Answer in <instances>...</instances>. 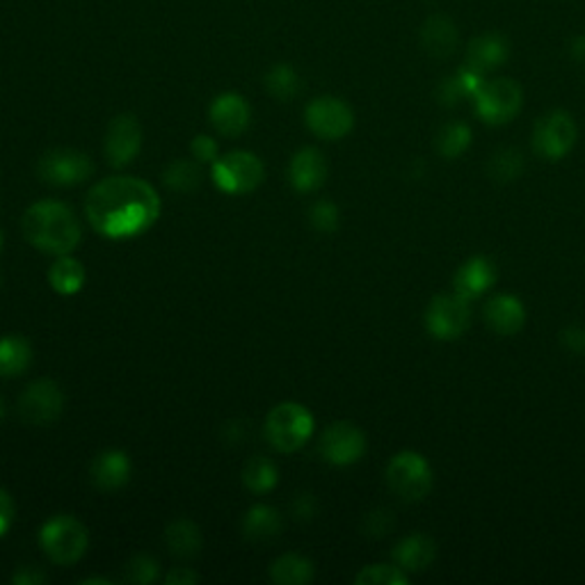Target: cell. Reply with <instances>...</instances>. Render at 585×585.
<instances>
[{"label":"cell","instance_id":"cell-38","mask_svg":"<svg viewBox=\"0 0 585 585\" xmlns=\"http://www.w3.org/2000/svg\"><path fill=\"white\" fill-rule=\"evenodd\" d=\"M562 343H565L568 351L572 353H585V328L570 325V328L562 330Z\"/></svg>","mask_w":585,"mask_h":585},{"label":"cell","instance_id":"cell-12","mask_svg":"<svg viewBox=\"0 0 585 585\" xmlns=\"http://www.w3.org/2000/svg\"><path fill=\"white\" fill-rule=\"evenodd\" d=\"M64 407V396L53 380L33 382L18 398V415L30 425L53 423Z\"/></svg>","mask_w":585,"mask_h":585},{"label":"cell","instance_id":"cell-19","mask_svg":"<svg viewBox=\"0 0 585 585\" xmlns=\"http://www.w3.org/2000/svg\"><path fill=\"white\" fill-rule=\"evenodd\" d=\"M289 179L295 190L314 192L328 179V161H325L318 149H302L291 161Z\"/></svg>","mask_w":585,"mask_h":585},{"label":"cell","instance_id":"cell-37","mask_svg":"<svg viewBox=\"0 0 585 585\" xmlns=\"http://www.w3.org/2000/svg\"><path fill=\"white\" fill-rule=\"evenodd\" d=\"M392 524H394V519L392 514H389V510H373L366 519V531L371 535H384L389 533V529H392Z\"/></svg>","mask_w":585,"mask_h":585},{"label":"cell","instance_id":"cell-6","mask_svg":"<svg viewBox=\"0 0 585 585\" xmlns=\"http://www.w3.org/2000/svg\"><path fill=\"white\" fill-rule=\"evenodd\" d=\"M386 483L403 501H421L432 487V471L423 455L403 450L386 467Z\"/></svg>","mask_w":585,"mask_h":585},{"label":"cell","instance_id":"cell-36","mask_svg":"<svg viewBox=\"0 0 585 585\" xmlns=\"http://www.w3.org/2000/svg\"><path fill=\"white\" fill-rule=\"evenodd\" d=\"M190 149H192V156L198 158L200 163H213L215 156H218V144H215V140L208 136L194 138Z\"/></svg>","mask_w":585,"mask_h":585},{"label":"cell","instance_id":"cell-11","mask_svg":"<svg viewBox=\"0 0 585 585\" xmlns=\"http://www.w3.org/2000/svg\"><path fill=\"white\" fill-rule=\"evenodd\" d=\"M37 171L41 181L51 186H78L88 181L94 171L92 161L74 149H53L41 156Z\"/></svg>","mask_w":585,"mask_h":585},{"label":"cell","instance_id":"cell-8","mask_svg":"<svg viewBox=\"0 0 585 585\" xmlns=\"http://www.w3.org/2000/svg\"><path fill=\"white\" fill-rule=\"evenodd\" d=\"M471 322V305L469 300L453 293V295H437L430 302V307L425 311V325L428 332L442 339V341H453L467 332Z\"/></svg>","mask_w":585,"mask_h":585},{"label":"cell","instance_id":"cell-25","mask_svg":"<svg viewBox=\"0 0 585 585\" xmlns=\"http://www.w3.org/2000/svg\"><path fill=\"white\" fill-rule=\"evenodd\" d=\"M33 359L30 343L21 336H3L0 339V376L14 378L28 368Z\"/></svg>","mask_w":585,"mask_h":585},{"label":"cell","instance_id":"cell-2","mask_svg":"<svg viewBox=\"0 0 585 585\" xmlns=\"http://www.w3.org/2000/svg\"><path fill=\"white\" fill-rule=\"evenodd\" d=\"M24 233L37 250L64 256L78 247L80 225L69 206L53 200L33 204L24 215Z\"/></svg>","mask_w":585,"mask_h":585},{"label":"cell","instance_id":"cell-28","mask_svg":"<svg viewBox=\"0 0 585 585\" xmlns=\"http://www.w3.org/2000/svg\"><path fill=\"white\" fill-rule=\"evenodd\" d=\"M471 138V128L465 122H450L440 128L435 144L444 158H458L469 149Z\"/></svg>","mask_w":585,"mask_h":585},{"label":"cell","instance_id":"cell-20","mask_svg":"<svg viewBox=\"0 0 585 585\" xmlns=\"http://www.w3.org/2000/svg\"><path fill=\"white\" fill-rule=\"evenodd\" d=\"M485 322L496 334L512 336L524 328L526 309L514 295H496L485 305Z\"/></svg>","mask_w":585,"mask_h":585},{"label":"cell","instance_id":"cell-21","mask_svg":"<svg viewBox=\"0 0 585 585\" xmlns=\"http://www.w3.org/2000/svg\"><path fill=\"white\" fill-rule=\"evenodd\" d=\"M458 28H455L453 21L444 14L430 16L423 28H421V44L432 58H448L458 49Z\"/></svg>","mask_w":585,"mask_h":585},{"label":"cell","instance_id":"cell-9","mask_svg":"<svg viewBox=\"0 0 585 585\" xmlns=\"http://www.w3.org/2000/svg\"><path fill=\"white\" fill-rule=\"evenodd\" d=\"M305 122L314 136L322 140H339L353 131L355 113L348 103L336 97H320L307 105Z\"/></svg>","mask_w":585,"mask_h":585},{"label":"cell","instance_id":"cell-44","mask_svg":"<svg viewBox=\"0 0 585 585\" xmlns=\"http://www.w3.org/2000/svg\"><path fill=\"white\" fill-rule=\"evenodd\" d=\"M82 583H111L107 578H85Z\"/></svg>","mask_w":585,"mask_h":585},{"label":"cell","instance_id":"cell-22","mask_svg":"<svg viewBox=\"0 0 585 585\" xmlns=\"http://www.w3.org/2000/svg\"><path fill=\"white\" fill-rule=\"evenodd\" d=\"M437 556V545L435 539H430L428 535H409L403 542H398V547L394 549L396 565L405 572H421L425 570L432 560Z\"/></svg>","mask_w":585,"mask_h":585},{"label":"cell","instance_id":"cell-39","mask_svg":"<svg viewBox=\"0 0 585 585\" xmlns=\"http://www.w3.org/2000/svg\"><path fill=\"white\" fill-rule=\"evenodd\" d=\"M14 519V504H12V496L0 489V535H5V531L10 529Z\"/></svg>","mask_w":585,"mask_h":585},{"label":"cell","instance_id":"cell-26","mask_svg":"<svg viewBox=\"0 0 585 585\" xmlns=\"http://www.w3.org/2000/svg\"><path fill=\"white\" fill-rule=\"evenodd\" d=\"M165 542L169 551L179 556V558H192L198 556L202 549V533L198 524L188 522V519H181V522H175L167 526L165 531Z\"/></svg>","mask_w":585,"mask_h":585},{"label":"cell","instance_id":"cell-15","mask_svg":"<svg viewBox=\"0 0 585 585\" xmlns=\"http://www.w3.org/2000/svg\"><path fill=\"white\" fill-rule=\"evenodd\" d=\"M208 117L222 136H241L250 124V103L236 92H225L211 103Z\"/></svg>","mask_w":585,"mask_h":585},{"label":"cell","instance_id":"cell-23","mask_svg":"<svg viewBox=\"0 0 585 585\" xmlns=\"http://www.w3.org/2000/svg\"><path fill=\"white\" fill-rule=\"evenodd\" d=\"M281 526H284V519L272 506H254L243 519L245 537L252 542L275 539L281 533Z\"/></svg>","mask_w":585,"mask_h":585},{"label":"cell","instance_id":"cell-46","mask_svg":"<svg viewBox=\"0 0 585 585\" xmlns=\"http://www.w3.org/2000/svg\"><path fill=\"white\" fill-rule=\"evenodd\" d=\"M0 247H3V233H0Z\"/></svg>","mask_w":585,"mask_h":585},{"label":"cell","instance_id":"cell-43","mask_svg":"<svg viewBox=\"0 0 585 585\" xmlns=\"http://www.w3.org/2000/svg\"><path fill=\"white\" fill-rule=\"evenodd\" d=\"M570 53L576 62L585 64V37H576L572 39V44H570Z\"/></svg>","mask_w":585,"mask_h":585},{"label":"cell","instance_id":"cell-16","mask_svg":"<svg viewBox=\"0 0 585 585\" xmlns=\"http://www.w3.org/2000/svg\"><path fill=\"white\" fill-rule=\"evenodd\" d=\"M496 281V268L485 256H471L453 277V289L469 302L489 291Z\"/></svg>","mask_w":585,"mask_h":585},{"label":"cell","instance_id":"cell-18","mask_svg":"<svg viewBox=\"0 0 585 585\" xmlns=\"http://www.w3.org/2000/svg\"><path fill=\"white\" fill-rule=\"evenodd\" d=\"M90 479L97 489H122L128 479H131V460H128V455L122 450H105L94 458L90 467Z\"/></svg>","mask_w":585,"mask_h":585},{"label":"cell","instance_id":"cell-29","mask_svg":"<svg viewBox=\"0 0 585 585\" xmlns=\"http://www.w3.org/2000/svg\"><path fill=\"white\" fill-rule=\"evenodd\" d=\"M264 82H266V90L279 101L295 99L302 88V80L291 64H275V67L266 74Z\"/></svg>","mask_w":585,"mask_h":585},{"label":"cell","instance_id":"cell-45","mask_svg":"<svg viewBox=\"0 0 585 585\" xmlns=\"http://www.w3.org/2000/svg\"><path fill=\"white\" fill-rule=\"evenodd\" d=\"M5 417V405H3V398H0V421H3Z\"/></svg>","mask_w":585,"mask_h":585},{"label":"cell","instance_id":"cell-13","mask_svg":"<svg viewBox=\"0 0 585 585\" xmlns=\"http://www.w3.org/2000/svg\"><path fill=\"white\" fill-rule=\"evenodd\" d=\"M364 450H366L364 432L348 421L332 423L320 437L322 458L336 467L355 465L357 460H361Z\"/></svg>","mask_w":585,"mask_h":585},{"label":"cell","instance_id":"cell-24","mask_svg":"<svg viewBox=\"0 0 585 585\" xmlns=\"http://www.w3.org/2000/svg\"><path fill=\"white\" fill-rule=\"evenodd\" d=\"M270 578L279 585H305L314 578V565L305 556L287 554L272 562Z\"/></svg>","mask_w":585,"mask_h":585},{"label":"cell","instance_id":"cell-41","mask_svg":"<svg viewBox=\"0 0 585 585\" xmlns=\"http://www.w3.org/2000/svg\"><path fill=\"white\" fill-rule=\"evenodd\" d=\"M198 581H200V576L194 574L192 570H188V568H177V570H171V572L167 574V578H165L167 585H192V583H198Z\"/></svg>","mask_w":585,"mask_h":585},{"label":"cell","instance_id":"cell-31","mask_svg":"<svg viewBox=\"0 0 585 585\" xmlns=\"http://www.w3.org/2000/svg\"><path fill=\"white\" fill-rule=\"evenodd\" d=\"M163 179H165L167 188H171V190L190 192L200 186L202 169L198 163H192V161H175V163L167 165Z\"/></svg>","mask_w":585,"mask_h":585},{"label":"cell","instance_id":"cell-10","mask_svg":"<svg viewBox=\"0 0 585 585\" xmlns=\"http://www.w3.org/2000/svg\"><path fill=\"white\" fill-rule=\"evenodd\" d=\"M576 142V124L565 111H554L539 117L533 131V149L542 158L558 161L568 156Z\"/></svg>","mask_w":585,"mask_h":585},{"label":"cell","instance_id":"cell-30","mask_svg":"<svg viewBox=\"0 0 585 585\" xmlns=\"http://www.w3.org/2000/svg\"><path fill=\"white\" fill-rule=\"evenodd\" d=\"M243 483L254 494L270 492L277 485V467L268 458L256 455L243 469Z\"/></svg>","mask_w":585,"mask_h":585},{"label":"cell","instance_id":"cell-35","mask_svg":"<svg viewBox=\"0 0 585 585\" xmlns=\"http://www.w3.org/2000/svg\"><path fill=\"white\" fill-rule=\"evenodd\" d=\"M158 576V562L154 558H149L144 554L136 556L131 562L126 565V578L131 583H151Z\"/></svg>","mask_w":585,"mask_h":585},{"label":"cell","instance_id":"cell-5","mask_svg":"<svg viewBox=\"0 0 585 585\" xmlns=\"http://www.w3.org/2000/svg\"><path fill=\"white\" fill-rule=\"evenodd\" d=\"M39 542L53 562L74 565L85 549H88V531H85L78 519L69 514H58L41 529Z\"/></svg>","mask_w":585,"mask_h":585},{"label":"cell","instance_id":"cell-3","mask_svg":"<svg viewBox=\"0 0 585 585\" xmlns=\"http://www.w3.org/2000/svg\"><path fill=\"white\" fill-rule=\"evenodd\" d=\"M266 435L277 450L293 453L314 435V417L297 403H281L266 419Z\"/></svg>","mask_w":585,"mask_h":585},{"label":"cell","instance_id":"cell-4","mask_svg":"<svg viewBox=\"0 0 585 585\" xmlns=\"http://www.w3.org/2000/svg\"><path fill=\"white\" fill-rule=\"evenodd\" d=\"M473 101L475 113H479L485 124L504 126L522 111L524 92L512 78H494L483 82V88L473 97Z\"/></svg>","mask_w":585,"mask_h":585},{"label":"cell","instance_id":"cell-17","mask_svg":"<svg viewBox=\"0 0 585 585\" xmlns=\"http://www.w3.org/2000/svg\"><path fill=\"white\" fill-rule=\"evenodd\" d=\"M510 58V44L504 35L498 33H483L467 49V64L483 74L504 67L506 60Z\"/></svg>","mask_w":585,"mask_h":585},{"label":"cell","instance_id":"cell-42","mask_svg":"<svg viewBox=\"0 0 585 585\" xmlns=\"http://www.w3.org/2000/svg\"><path fill=\"white\" fill-rule=\"evenodd\" d=\"M314 510H316V498L311 496V494H300L297 498H295V501H293V512H295V517H311L314 514Z\"/></svg>","mask_w":585,"mask_h":585},{"label":"cell","instance_id":"cell-1","mask_svg":"<svg viewBox=\"0 0 585 585\" xmlns=\"http://www.w3.org/2000/svg\"><path fill=\"white\" fill-rule=\"evenodd\" d=\"M90 225L107 238H131L158 220V192L136 177H111L97 183L85 202Z\"/></svg>","mask_w":585,"mask_h":585},{"label":"cell","instance_id":"cell-34","mask_svg":"<svg viewBox=\"0 0 585 585\" xmlns=\"http://www.w3.org/2000/svg\"><path fill=\"white\" fill-rule=\"evenodd\" d=\"M309 220H311V225H314L316 231L332 233V231H336V227H339V208H336V204L330 202V200L316 202L314 208L309 211Z\"/></svg>","mask_w":585,"mask_h":585},{"label":"cell","instance_id":"cell-32","mask_svg":"<svg viewBox=\"0 0 585 585\" xmlns=\"http://www.w3.org/2000/svg\"><path fill=\"white\" fill-rule=\"evenodd\" d=\"M355 581L359 585H405L409 578L398 565H368Z\"/></svg>","mask_w":585,"mask_h":585},{"label":"cell","instance_id":"cell-14","mask_svg":"<svg viewBox=\"0 0 585 585\" xmlns=\"http://www.w3.org/2000/svg\"><path fill=\"white\" fill-rule=\"evenodd\" d=\"M142 128L133 115H119L107 126L105 158L113 167H124L140 154Z\"/></svg>","mask_w":585,"mask_h":585},{"label":"cell","instance_id":"cell-40","mask_svg":"<svg viewBox=\"0 0 585 585\" xmlns=\"http://www.w3.org/2000/svg\"><path fill=\"white\" fill-rule=\"evenodd\" d=\"M16 585H37V583H44L47 581V574L39 572L37 568H21L14 578H12Z\"/></svg>","mask_w":585,"mask_h":585},{"label":"cell","instance_id":"cell-27","mask_svg":"<svg viewBox=\"0 0 585 585\" xmlns=\"http://www.w3.org/2000/svg\"><path fill=\"white\" fill-rule=\"evenodd\" d=\"M49 279H51V287L58 293H62V295H74L85 284V268H82L80 262H76V258L64 254V256H60L58 262L51 266Z\"/></svg>","mask_w":585,"mask_h":585},{"label":"cell","instance_id":"cell-7","mask_svg":"<svg viewBox=\"0 0 585 585\" xmlns=\"http://www.w3.org/2000/svg\"><path fill=\"white\" fill-rule=\"evenodd\" d=\"M213 181L229 194H243L258 188L264 181V163L247 151H233V154L213 163Z\"/></svg>","mask_w":585,"mask_h":585},{"label":"cell","instance_id":"cell-33","mask_svg":"<svg viewBox=\"0 0 585 585\" xmlns=\"http://www.w3.org/2000/svg\"><path fill=\"white\" fill-rule=\"evenodd\" d=\"M522 156H519V151H512V149H506V151H498V154L492 158L489 163V175L501 181V183H508L510 179H514L519 171H522Z\"/></svg>","mask_w":585,"mask_h":585}]
</instances>
